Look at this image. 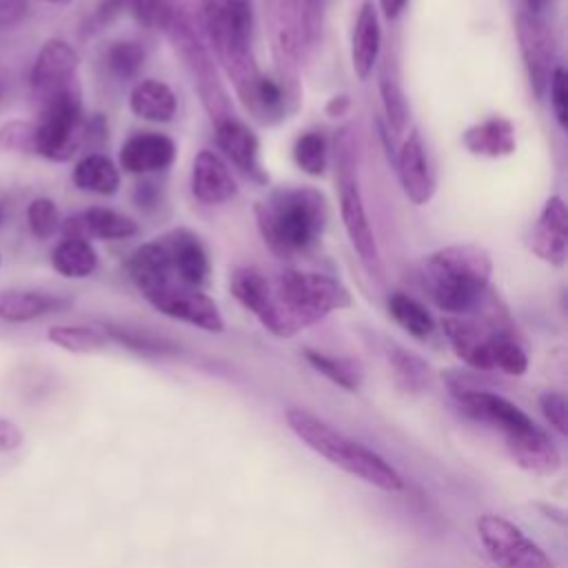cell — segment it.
I'll return each instance as SVG.
<instances>
[{
    "label": "cell",
    "instance_id": "6",
    "mask_svg": "<svg viewBox=\"0 0 568 568\" xmlns=\"http://www.w3.org/2000/svg\"><path fill=\"white\" fill-rule=\"evenodd\" d=\"M284 419L288 428L308 448H313L317 455L328 459L333 466L388 493L404 488L402 475L382 455L346 437L344 433H339L337 428H333L328 422L320 419L311 410L293 406L284 413Z\"/></svg>",
    "mask_w": 568,
    "mask_h": 568
},
{
    "label": "cell",
    "instance_id": "29",
    "mask_svg": "<svg viewBox=\"0 0 568 568\" xmlns=\"http://www.w3.org/2000/svg\"><path fill=\"white\" fill-rule=\"evenodd\" d=\"M388 313L408 335L417 339H424L435 331V320L426 306L406 293H393L388 297Z\"/></svg>",
    "mask_w": 568,
    "mask_h": 568
},
{
    "label": "cell",
    "instance_id": "7",
    "mask_svg": "<svg viewBox=\"0 0 568 568\" xmlns=\"http://www.w3.org/2000/svg\"><path fill=\"white\" fill-rule=\"evenodd\" d=\"M82 93L73 84L40 102V118L33 122V153L67 162L84 140Z\"/></svg>",
    "mask_w": 568,
    "mask_h": 568
},
{
    "label": "cell",
    "instance_id": "34",
    "mask_svg": "<svg viewBox=\"0 0 568 568\" xmlns=\"http://www.w3.org/2000/svg\"><path fill=\"white\" fill-rule=\"evenodd\" d=\"M144 49L140 42H133V40H120V42H113L109 49H106V67L109 71L120 78V80H129L133 78L140 67L144 64Z\"/></svg>",
    "mask_w": 568,
    "mask_h": 568
},
{
    "label": "cell",
    "instance_id": "9",
    "mask_svg": "<svg viewBox=\"0 0 568 568\" xmlns=\"http://www.w3.org/2000/svg\"><path fill=\"white\" fill-rule=\"evenodd\" d=\"M339 213H342L346 235H348L355 253L359 255L362 266L371 275L379 277L382 275V257H379V248L375 242V233H373L368 215H366V206L362 200L357 178L346 166H342V171H339Z\"/></svg>",
    "mask_w": 568,
    "mask_h": 568
},
{
    "label": "cell",
    "instance_id": "15",
    "mask_svg": "<svg viewBox=\"0 0 568 568\" xmlns=\"http://www.w3.org/2000/svg\"><path fill=\"white\" fill-rule=\"evenodd\" d=\"M397 175L406 197L422 206L435 195V175L426 155V146L417 131H410L397 151Z\"/></svg>",
    "mask_w": 568,
    "mask_h": 568
},
{
    "label": "cell",
    "instance_id": "30",
    "mask_svg": "<svg viewBox=\"0 0 568 568\" xmlns=\"http://www.w3.org/2000/svg\"><path fill=\"white\" fill-rule=\"evenodd\" d=\"M304 359L324 377H328L333 384L355 393L362 386V368L357 362L348 359V357H333L313 348H304L302 351Z\"/></svg>",
    "mask_w": 568,
    "mask_h": 568
},
{
    "label": "cell",
    "instance_id": "36",
    "mask_svg": "<svg viewBox=\"0 0 568 568\" xmlns=\"http://www.w3.org/2000/svg\"><path fill=\"white\" fill-rule=\"evenodd\" d=\"M493 368H499L506 375H515V377L526 373L528 355L510 333L497 337L493 346Z\"/></svg>",
    "mask_w": 568,
    "mask_h": 568
},
{
    "label": "cell",
    "instance_id": "40",
    "mask_svg": "<svg viewBox=\"0 0 568 568\" xmlns=\"http://www.w3.org/2000/svg\"><path fill=\"white\" fill-rule=\"evenodd\" d=\"M546 91L550 93V104H552L559 126L566 129V124H568V89H566V69L561 64L555 67Z\"/></svg>",
    "mask_w": 568,
    "mask_h": 568
},
{
    "label": "cell",
    "instance_id": "42",
    "mask_svg": "<svg viewBox=\"0 0 568 568\" xmlns=\"http://www.w3.org/2000/svg\"><path fill=\"white\" fill-rule=\"evenodd\" d=\"M20 444H22L20 428L13 422H9L7 417H0V450L2 453L16 450Z\"/></svg>",
    "mask_w": 568,
    "mask_h": 568
},
{
    "label": "cell",
    "instance_id": "21",
    "mask_svg": "<svg viewBox=\"0 0 568 568\" xmlns=\"http://www.w3.org/2000/svg\"><path fill=\"white\" fill-rule=\"evenodd\" d=\"M175 160V142L162 133L131 135L120 149V164L129 173H153L171 166Z\"/></svg>",
    "mask_w": 568,
    "mask_h": 568
},
{
    "label": "cell",
    "instance_id": "37",
    "mask_svg": "<svg viewBox=\"0 0 568 568\" xmlns=\"http://www.w3.org/2000/svg\"><path fill=\"white\" fill-rule=\"evenodd\" d=\"M27 222L38 240H49L60 231V213L53 200L36 197L27 206Z\"/></svg>",
    "mask_w": 568,
    "mask_h": 568
},
{
    "label": "cell",
    "instance_id": "39",
    "mask_svg": "<svg viewBox=\"0 0 568 568\" xmlns=\"http://www.w3.org/2000/svg\"><path fill=\"white\" fill-rule=\"evenodd\" d=\"M0 149L33 151V122L13 120L0 129Z\"/></svg>",
    "mask_w": 568,
    "mask_h": 568
},
{
    "label": "cell",
    "instance_id": "18",
    "mask_svg": "<svg viewBox=\"0 0 568 568\" xmlns=\"http://www.w3.org/2000/svg\"><path fill=\"white\" fill-rule=\"evenodd\" d=\"M64 237H82V240H126L138 233V224L106 206H91L78 215L60 222Z\"/></svg>",
    "mask_w": 568,
    "mask_h": 568
},
{
    "label": "cell",
    "instance_id": "38",
    "mask_svg": "<svg viewBox=\"0 0 568 568\" xmlns=\"http://www.w3.org/2000/svg\"><path fill=\"white\" fill-rule=\"evenodd\" d=\"M539 408L550 426H555L561 435H568V402L557 390H544L539 395Z\"/></svg>",
    "mask_w": 568,
    "mask_h": 568
},
{
    "label": "cell",
    "instance_id": "23",
    "mask_svg": "<svg viewBox=\"0 0 568 568\" xmlns=\"http://www.w3.org/2000/svg\"><path fill=\"white\" fill-rule=\"evenodd\" d=\"M462 144L466 146V151L479 158H506L517 149L515 126L510 120L493 115L484 122L468 126L462 133Z\"/></svg>",
    "mask_w": 568,
    "mask_h": 568
},
{
    "label": "cell",
    "instance_id": "14",
    "mask_svg": "<svg viewBox=\"0 0 568 568\" xmlns=\"http://www.w3.org/2000/svg\"><path fill=\"white\" fill-rule=\"evenodd\" d=\"M504 442L513 462L528 473L552 475L561 464L559 450L535 422L530 426L504 433Z\"/></svg>",
    "mask_w": 568,
    "mask_h": 568
},
{
    "label": "cell",
    "instance_id": "10",
    "mask_svg": "<svg viewBox=\"0 0 568 568\" xmlns=\"http://www.w3.org/2000/svg\"><path fill=\"white\" fill-rule=\"evenodd\" d=\"M515 31H517L519 51H521V58H524V67H526V73H528L530 89L535 91L537 98H541L546 93L550 75L557 67V62H555V55H557L555 36H552V31L548 29V24L541 16H532V13H526V11L517 13Z\"/></svg>",
    "mask_w": 568,
    "mask_h": 568
},
{
    "label": "cell",
    "instance_id": "12",
    "mask_svg": "<svg viewBox=\"0 0 568 568\" xmlns=\"http://www.w3.org/2000/svg\"><path fill=\"white\" fill-rule=\"evenodd\" d=\"M78 64L80 58L75 49L58 38L47 40L31 67L29 82L38 102L78 84Z\"/></svg>",
    "mask_w": 568,
    "mask_h": 568
},
{
    "label": "cell",
    "instance_id": "19",
    "mask_svg": "<svg viewBox=\"0 0 568 568\" xmlns=\"http://www.w3.org/2000/svg\"><path fill=\"white\" fill-rule=\"evenodd\" d=\"M160 240L166 246L171 266L178 273V277L182 282H186L189 286L202 288L206 284L209 271H211L209 255H206L202 240L189 229H173V231L160 235Z\"/></svg>",
    "mask_w": 568,
    "mask_h": 568
},
{
    "label": "cell",
    "instance_id": "16",
    "mask_svg": "<svg viewBox=\"0 0 568 568\" xmlns=\"http://www.w3.org/2000/svg\"><path fill=\"white\" fill-rule=\"evenodd\" d=\"M568 246V211L559 195L546 200L532 229L530 248L537 257L552 266H564Z\"/></svg>",
    "mask_w": 568,
    "mask_h": 568
},
{
    "label": "cell",
    "instance_id": "2",
    "mask_svg": "<svg viewBox=\"0 0 568 568\" xmlns=\"http://www.w3.org/2000/svg\"><path fill=\"white\" fill-rule=\"evenodd\" d=\"M351 304V293L337 277L291 268L268 277V297L257 320L273 335L293 337L328 313Z\"/></svg>",
    "mask_w": 568,
    "mask_h": 568
},
{
    "label": "cell",
    "instance_id": "27",
    "mask_svg": "<svg viewBox=\"0 0 568 568\" xmlns=\"http://www.w3.org/2000/svg\"><path fill=\"white\" fill-rule=\"evenodd\" d=\"M73 184L89 193L113 195L120 189V171L106 155L89 153L75 164Z\"/></svg>",
    "mask_w": 568,
    "mask_h": 568
},
{
    "label": "cell",
    "instance_id": "41",
    "mask_svg": "<svg viewBox=\"0 0 568 568\" xmlns=\"http://www.w3.org/2000/svg\"><path fill=\"white\" fill-rule=\"evenodd\" d=\"M29 16V0H0V31L18 27Z\"/></svg>",
    "mask_w": 568,
    "mask_h": 568
},
{
    "label": "cell",
    "instance_id": "8",
    "mask_svg": "<svg viewBox=\"0 0 568 568\" xmlns=\"http://www.w3.org/2000/svg\"><path fill=\"white\" fill-rule=\"evenodd\" d=\"M477 535L497 568H555L544 548L501 515H479Z\"/></svg>",
    "mask_w": 568,
    "mask_h": 568
},
{
    "label": "cell",
    "instance_id": "24",
    "mask_svg": "<svg viewBox=\"0 0 568 568\" xmlns=\"http://www.w3.org/2000/svg\"><path fill=\"white\" fill-rule=\"evenodd\" d=\"M69 306V300L42 293V291H2L0 293V320L4 322H31L49 313H58Z\"/></svg>",
    "mask_w": 568,
    "mask_h": 568
},
{
    "label": "cell",
    "instance_id": "44",
    "mask_svg": "<svg viewBox=\"0 0 568 568\" xmlns=\"http://www.w3.org/2000/svg\"><path fill=\"white\" fill-rule=\"evenodd\" d=\"M346 106H348V100H346L344 95H335V98L326 104V113L333 115V118H337V115H342V113L346 111Z\"/></svg>",
    "mask_w": 568,
    "mask_h": 568
},
{
    "label": "cell",
    "instance_id": "31",
    "mask_svg": "<svg viewBox=\"0 0 568 568\" xmlns=\"http://www.w3.org/2000/svg\"><path fill=\"white\" fill-rule=\"evenodd\" d=\"M47 337L71 353H93L109 344L106 333L91 326H51Z\"/></svg>",
    "mask_w": 568,
    "mask_h": 568
},
{
    "label": "cell",
    "instance_id": "3",
    "mask_svg": "<svg viewBox=\"0 0 568 568\" xmlns=\"http://www.w3.org/2000/svg\"><path fill=\"white\" fill-rule=\"evenodd\" d=\"M255 220L264 244L280 257H293L322 237L328 206L317 189L284 186L255 204Z\"/></svg>",
    "mask_w": 568,
    "mask_h": 568
},
{
    "label": "cell",
    "instance_id": "11",
    "mask_svg": "<svg viewBox=\"0 0 568 568\" xmlns=\"http://www.w3.org/2000/svg\"><path fill=\"white\" fill-rule=\"evenodd\" d=\"M442 328L455 355L477 371L493 368V346L499 335L508 333L497 317L495 320L444 317Z\"/></svg>",
    "mask_w": 568,
    "mask_h": 568
},
{
    "label": "cell",
    "instance_id": "33",
    "mask_svg": "<svg viewBox=\"0 0 568 568\" xmlns=\"http://www.w3.org/2000/svg\"><path fill=\"white\" fill-rule=\"evenodd\" d=\"M293 158L297 162V166L317 178L324 173L326 169V158H328V151H326V140L315 133V131H308V133H302L297 140H295V146H293Z\"/></svg>",
    "mask_w": 568,
    "mask_h": 568
},
{
    "label": "cell",
    "instance_id": "26",
    "mask_svg": "<svg viewBox=\"0 0 568 568\" xmlns=\"http://www.w3.org/2000/svg\"><path fill=\"white\" fill-rule=\"evenodd\" d=\"M53 268L71 280L89 277L98 266V253L89 240L62 237L51 253Z\"/></svg>",
    "mask_w": 568,
    "mask_h": 568
},
{
    "label": "cell",
    "instance_id": "4",
    "mask_svg": "<svg viewBox=\"0 0 568 568\" xmlns=\"http://www.w3.org/2000/svg\"><path fill=\"white\" fill-rule=\"evenodd\" d=\"M493 273L490 253L479 244H448L422 264V284L442 311L462 315L481 304Z\"/></svg>",
    "mask_w": 568,
    "mask_h": 568
},
{
    "label": "cell",
    "instance_id": "5",
    "mask_svg": "<svg viewBox=\"0 0 568 568\" xmlns=\"http://www.w3.org/2000/svg\"><path fill=\"white\" fill-rule=\"evenodd\" d=\"M197 20L242 100L260 75L251 51L253 0H200Z\"/></svg>",
    "mask_w": 568,
    "mask_h": 568
},
{
    "label": "cell",
    "instance_id": "35",
    "mask_svg": "<svg viewBox=\"0 0 568 568\" xmlns=\"http://www.w3.org/2000/svg\"><path fill=\"white\" fill-rule=\"evenodd\" d=\"M379 93H382V104H384V115L388 120V126L395 135L404 133L406 120H408V106L402 87L393 78H382L379 80Z\"/></svg>",
    "mask_w": 568,
    "mask_h": 568
},
{
    "label": "cell",
    "instance_id": "25",
    "mask_svg": "<svg viewBox=\"0 0 568 568\" xmlns=\"http://www.w3.org/2000/svg\"><path fill=\"white\" fill-rule=\"evenodd\" d=\"M129 109L133 115L149 122H171L178 109V100L169 84L146 78L131 89Z\"/></svg>",
    "mask_w": 568,
    "mask_h": 568
},
{
    "label": "cell",
    "instance_id": "45",
    "mask_svg": "<svg viewBox=\"0 0 568 568\" xmlns=\"http://www.w3.org/2000/svg\"><path fill=\"white\" fill-rule=\"evenodd\" d=\"M548 2L550 0H524V4H526V13H532V16H541V11L548 7Z\"/></svg>",
    "mask_w": 568,
    "mask_h": 568
},
{
    "label": "cell",
    "instance_id": "1",
    "mask_svg": "<svg viewBox=\"0 0 568 568\" xmlns=\"http://www.w3.org/2000/svg\"><path fill=\"white\" fill-rule=\"evenodd\" d=\"M126 271L155 311L209 333L224 328L217 304L202 288L189 286L178 277L160 237L138 246L126 260Z\"/></svg>",
    "mask_w": 568,
    "mask_h": 568
},
{
    "label": "cell",
    "instance_id": "13",
    "mask_svg": "<svg viewBox=\"0 0 568 568\" xmlns=\"http://www.w3.org/2000/svg\"><path fill=\"white\" fill-rule=\"evenodd\" d=\"M453 395L457 397L462 410L484 424H490L495 428H499L501 433L508 430H517L524 426H530L532 419L519 408L515 406L510 399L484 390V388H468V386H455L453 384Z\"/></svg>",
    "mask_w": 568,
    "mask_h": 568
},
{
    "label": "cell",
    "instance_id": "48",
    "mask_svg": "<svg viewBox=\"0 0 568 568\" xmlns=\"http://www.w3.org/2000/svg\"><path fill=\"white\" fill-rule=\"evenodd\" d=\"M2 217H4V206H2V202H0V222H2Z\"/></svg>",
    "mask_w": 568,
    "mask_h": 568
},
{
    "label": "cell",
    "instance_id": "49",
    "mask_svg": "<svg viewBox=\"0 0 568 568\" xmlns=\"http://www.w3.org/2000/svg\"><path fill=\"white\" fill-rule=\"evenodd\" d=\"M0 262H2V255H0Z\"/></svg>",
    "mask_w": 568,
    "mask_h": 568
},
{
    "label": "cell",
    "instance_id": "17",
    "mask_svg": "<svg viewBox=\"0 0 568 568\" xmlns=\"http://www.w3.org/2000/svg\"><path fill=\"white\" fill-rule=\"evenodd\" d=\"M215 124V140L217 146L226 153V158H231V162L246 173L248 178L264 182L266 173L260 164V142L257 135L235 115H224L220 120L213 122Z\"/></svg>",
    "mask_w": 568,
    "mask_h": 568
},
{
    "label": "cell",
    "instance_id": "32",
    "mask_svg": "<svg viewBox=\"0 0 568 568\" xmlns=\"http://www.w3.org/2000/svg\"><path fill=\"white\" fill-rule=\"evenodd\" d=\"M124 7L142 27L158 29L162 33L182 13L173 0H126Z\"/></svg>",
    "mask_w": 568,
    "mask_h": 568
},
{
    "label": "cell",
    "instance_id": "47",
    "mask_svg": "<svg viewBox=\"0 0 568 568\" xmlns=\"http://www.w3.org/2000/svg\"><path fill=\"white\" fill-rule=\"evenodd\" d=\"M4 93H7V87H4V82H0V102L4 100Z\"/></svg>",
    "mask_w": 568,
    "mask_h": 568
},
{
    "label": "cell",
    "instance_id": "22",
    "mask_svg": "<svg viewBox=\"0 0 568 568\" xmlns=\"http://www.w3.org/2000/svg\"><path fill=\"white\" fill-rule=\"evenodd\" d=\"M379 49H382V29H379L377 9L373 7L371 0H366L355 18V27L351 36V64L359 80H366L373 73L379 58Z\"/></svg>",
    "mask_w": 568,
    "mask_h": 568
},
{
    "label": "cell",
    "instance_id": "20",
    "mask_svg": "<svg viewBox=\"0 0 568 568\" xmlns=\"http://www.w3.org/2000/svg\"><path fill=\"white\" fill-rule=\"evenodd\" d=\"M191 191L202 204H224L237 193V184L226 164L209 149H202L191 169Z\"/></svg>",
    "mask_w": 568,
    "mask_h": 568
},
{
    "label": "cell",
    "instance_id": "28",
    "mask_svg": "<svg viewBox=\"0 0 568 568\" xmlns=\"http://www.w3.org/2000/svg\"><path fill=\"white\" fill-rule=\"evenodd\" d=\"M388 362L395 375V382L408 390V393H419L430 386L433 382V371L426 359H422L417 353L406 351L402 346H393L388 353Z\"/></svg>",
    "mask_w": 568,
    "mask_h": 568
},
{
    "label": "cell",
    "instance_id": "43",
    "mask_svg": "<svg viewBox=\"0 0 568 568\" xmlns=\"http://www.w3.org/2000/svg\"><path fill=\"white\" fill-rule=\"evenodd\" d=\"M406 2H408V0H379V9H382V13H384L388 20H395V18L404 11Z\"/></svg>",
    "mask_w": 568,
    "mask_h": 568
},
{
    "label": "cell",
    "instance_id": "46",
    "mask_svg": "<svg viewBox=\"0 0 568 568\" xmlns=\"http://www.w3.org/2000/svg\"><path fill=\"white\" fill-rule=\"evenodd\" d=\"M44 2H49V4H58V7H64V4H69L71 0H44Z\"/></svg>",
    "mask_w": 568,
    "mask_h": 568
}]
</instances>
